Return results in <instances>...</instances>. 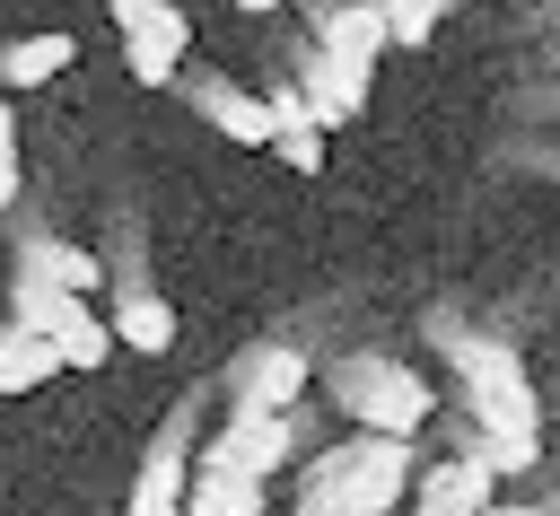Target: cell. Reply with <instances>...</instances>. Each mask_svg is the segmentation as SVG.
<instances>
[{"instance_id": "6da1fadb", "label": "cell", "mask_w": 560, "mask_h": 516, "mask_svg": "<svg viewBox=\"0 0 560 516\" xmlns=\"http://www.w3.org/2000/svg\"><path fill=\"white\" fill-rule=\"evenodd\" d=\"M446 367H455L464 411H472L481 437H525V446H542V402H534V385H525V367H516L508 341H490V332H446Z\"/></svg>"}, {"instance_id": "7a4b0ae2", "label": "cell", "mask_w": 560, "mask_h": 516, "mask_svg": "<svg viewBox=\"0 0 560 516\" xmlns=\"http://www.w3.org/2000/svg\"><path fill=\"white\" fill-rule=\"evenodd\" d=\"M332 402H341L368 437H420V420L438 411L429 376L402 367V359H359V367H341V376H332Z\"/></svg>"}, {"instance_id": "3957f363", "label": "cell", "mask_w": 560, "mask_h": 516, "mask_svg": "<svg viewBox=\"0 0 560 516\" xmlns=\"http://www.w3.org/2000/svg\"><path fill=\"white\" fill-rule=\"evenodd\" d=\"M114 35H122V70L140 87H175V70L192 52V17L175 0H114Z\"/></svg>"}, {"instance_id": "277c9868", "label": "cell", "mask_w": 560, "mask_h": 516, "mask_svg": "<svg viewBox=\"0 0 560 516\" xmlns=\"http://www.w3.org/2000/svg\"><path fill=\"white\" fill-rule=\"evenodd\" d=\"M332 472H341V490H350L359 516H394L402 490H411V437H350L332 455Z\"/></svg>"}, {"instance_id": "5b68a950", "label": "cell", "mask_w": 560, "mask_h": 516, "mask_svg": "<svg viewBox=\"0 0 560 516\" xmlns=\"http://www.w3.org/2000/svg\"><path fill=\"white\" fill-rule=\"evenodd\" d=\"M298 455V437H289V411H236L192 464H210V472H245V481H271L280 464Z\"/></svg>"}, {"instance_id": "8992f818", "label": "cell", "mask_w": 560, "mask_h": 516, "mask_svg": "<svg viewBox=\"0 0 560 516\" xmlns=\"http://www.w3.org/2000/svg\"><path fill=\"white\" fill-rule=\"evenodd\" d=\"M499 507V472L481 455H446L420 472V507L411 516H490Z\"/></svg>"}, {"instance_id": "52a82bcc", "label": "cell", "mask_w": 560, "mask_h": 516, "mask_svg": "<svg viewBox=\"0 0 560 516\" xmlns=\"http://www.w3.org/2000/svg\"><path fill=\"white\" fill-rule=\"evenodd\" d=\"M315 52H332V61H350V70H376V52H394V44H385V9H376V0H332V9L315 17Z\"/></svg>"}, {"instance_id": "ba28073f", "label": "cell", "mask_w": 560, "mask_h": 516, "mask_svg": "<svg viewBox=\"0 0 560 516\" xmlns=\"http://www.w3.org/2000/svg\"><path fill=\"white\" fill-rule=\"evenodd\" d=\"M184 499H192V455H184V437H158L140 455V472H131V507L122 516H184Z\"/></svg>"}, {"instance_id": "9c48e42d", "label": "cell", "mask_w": 560, "mask_h": 516, "mask_svg": "<svg viewBox=\"0 0 560 516\" xmlns=\"http://www.w3.org/2000/svg\"><path fill=\"white\" fill-rule=\"evenodd\" d=\"M298 96H306V122H315V131L359 122V114H368V70H350V61L315 52V61H306V79H298Z\"/></svg>"}, {"instance_id": "30bf717a", "label": "cell", "mask_w": 560, "mask_h": 516, "mask_svg": "<svg viewBox=\"0 0 560 516\" xmlns=\"http://www.w3.org/2000/svg\"><path fill=\"white\" fill-rule=\"evenodd\" d=\"M184 96H192V114H201V122H219L228 140H245V149H271V105H262L254 87H236V79H192Z\"/></svg>"}, {"instance_id": "8fae6325", "label": "cell", "mask_w": 560, "mask_h": 516, "mask_svg": "<svg viewBox=\"0 0 560 516\" xmlns=\"http://www.w3.org/2000/svg\"><path fill=\"white\" fill-rule=\"evenodd\" d=\"M18 271L61 280L70 297H96V289H105V254H96V245H70V236H26V245H18Z\"/></svg>"}, {"instance_id": "7c38bea8", "label": "cell", "mask_w": 560, "mask_h": 516, "mask_svg": "<svg viewBox=\"0 0 560 516\" xmlns=\"http://www.w3.org/2000/svg\"><path fill=\"white\" fill-rule=\"evenodd\" d=\"M70 61H79V35H61V26L18 35V44L0 52V87H44V79H61Z\"/></svg>"}, {"instance_id": "4fadbf2b", "label": "cell", "mask_w": 560, "mask_h": 516, "mask_svg": "<svg viewBox=\"0 0 560 516\" xmlns=\"http://www.w3.org/2000/svg\"><path fill=\"white\" fill-rule=\"evenodd\" d=\"M306 385H315V367H306L298 350H262V359L245 367V394H236V411H289Z\"/></svg>"}, {"instance_id": "5bb4252c", "label": "cell", "mask_w": 560, "mask_h": 516, "mask_svg": "<svg viewBox=\"0 0 560 516\" xmlns=\"http://www.w3.org/2000/svg\"><path fill=\"white\" fill-rule=\"evenodd\" d=\"M105 324H114V341H131V350H149V359H158V350H175V306H166V297H149V289H122Z\"/></svg>"}, {"instance_id": "9a60e30c", "label": "cell", "mask_w": 560, "mask_h": 516, "mask_svg": "<svg viewBox=\"0 0 560 516\" xmlns=\"http://www.w3.org/2000/svg\"><path fill=\"white\" fill-rule=\"evenodd\" d=\"M70 306H88V297H70L61 280H35V271H18V280H9V324H18V332H44V341H52Z\"/></svg>"}, {"instance_id": "2e32d148", "label": "cell", "mask_w": 560, "mask_h": 516, "mask_svg": "<svg viewBox=\"0 0 560 516\" xmlns=\"http://www.w3.org/2000/svg\"><path fill=\"white\" fill-rule=\"evenodd\" d=\"M44 376H61L52 341H44V332H18V324H0V402H9V394H35Z\"/></svg>"}, {"instance_id": "e0dca14e", "label": "cell", "mask_w": 560, "mask_h": 516, "mask_svg": "<svg viewBox=\"0 0 560 516\" xmlns=\"http://www.w3.org/2000/svg\"><path fill=\"white\" fill-rule=\"evenodd\" d=\"M52 359H61L70 376L105 367V359H114V324H105L96 306H70V315H61V332H52Z\"/></svg>"}, {"instance_id": "ac0fdd59", "label": "cell", "mask_w": 560, "mask_h": 516, "mask_svg": "<svg viewBox=\"0 0 560 516\" xmlns=\"http://www.w3.org/2000/svg\"><path fill=\"white\" fill-rule=\"evenodd\" d=\"M184 516H262V481L192 464V499H184Z\"/></svg>"}, {"instance_id": "d6986e66", "label": "cell", "mask_w": 560, "mask_h": 516, "mask_svg": "<svg viewBox=\"0 0 560 516\" xmlns=\"http://www.w3.org/2000/svg\"><path fill=\"white\" fill-rule=\"evenodd\" d=\"M376 9H385V44L420 52V44L446 26V9H455V0H376Z\"/></svg>"}, {"instance_id": "ffe728a7", "label": "cell", "mask_w": 560, "mask_h": 516, "mask_svg": "<svg viewBox=\"0 0 560 516\" xmlns=\"http://www.w3.org/2000/svg\"><path fill=\"white\" fill-rule=\"evenodd\" d=\"M298 516H359V507H350V490H341V472H332V464H324V472H315V481H306V499H298Z\"/></svg>"}, {"instance_id": "44dd1931", "label": "cell", "mask_w": 560, "mask_h": 516, "mask_svg": "<svg viewBox=\"0 0 560 516\" xmlns=\"http://www.w3.org/2000/svg\"><path fill=\"white\" fill-rule=\"evenodd\" d=\"M262 105H271V140H280V131H315V122H306V96H298V79L262 87Z\"/></svg>"}, {"instance_id": "7402d4cb", "label": "cell", "mask_w": 560, "mask_h": 516, "mask_svg": "<svg viewBox=\"0 0 560 516\" xmlns=\"http://www.w3.org/2000/svg\"><path fill=\"white\" fill-rule=\"evenodd\" d=\"M271 149H280V166H289V175H315V166H324V131H280Z\"/></svg>"}, {"instance_id": "603a6c76", "label": "cell", "mask_w": 560, "mask_h": 516, "mask_svg": "<svg viewBox=\"0 0 560 516\" xmlns=\"http://www.w3.org/2000/svg\"><path fill=\"white\" fill-rule=\"evenodd\" d=\"M0 157H18V105H9V87H0Z\"/></svg>"}, {"instance_id": "cb8c5ba5", "label": "cell", "mask_w": 560, "mask_h": 516, "mask_svg": "<svg viewBox=\"0 0 560 516\" xmlns=\"http://www.w3.org/2000/svg\"><path fill=\"white\" fill-rule=\"evenodd\" d=\"M0 210H18V157H0Z\"/></svg>"}, {"instance_id": "d4e9b609", "label": "cell", "mask_w": 560, "mask_h": 516, "mask_svg": "<svg viewBox=\"0 0 560 516\" xmlns=\"http://www.w3.org/2000/svg\"><path fill=\"white\" fill-rule=\"evenodd\" d=\"M236 9H245V17H271V9H280V0H236Z\"/></svg>"}, {"instance_id": "484cf974", "label": "cell", "mask_w": 560, "mask_h": 516, "mask_svg": "<svg viewBox=\"0 0 560 516\" xmlns=\"http://www.w3.org/2000/svg\"><path fill=\"white\" fill-rule=\"evenodd\" d=\"M490 516H560V507H490Z\"/></svg>"}]
</instances>
